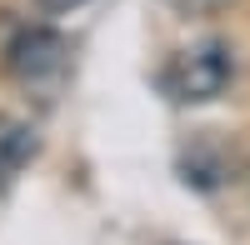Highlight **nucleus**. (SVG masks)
I'll use <instances>...</instances> for the list:
<instances>
[{
	"label": "nucleus",
	"instance_id": "nucleus-1",
	"mask_svg": "<svg viewBox=\"0 0 250 245\" xmlns=\"http://www.w3.org/2000/svg\"><path fill=\"white\" fill-rule=\"evenodd\" d=\"M235 80V55L220 40H200L185 45L180 55H170V65L160 70V90L175 105H205V100L225 95V85Z\"/></svg>",
	"mask_w": 250,
	"mask_h": 245
},
{
	"label": "nucleus",
	"instance_id": "nucleus-2",
	"mask_svg": "<svg viewBox=\"0 0 250 245\" xmlns=\"http://www.w3.org/2000/svg\"><path fill=\"white\" fill-rule=\"evenodd\" d=\"M65 65H70V45H65L60 30L30 25V30H20L10 45H5V70H10L15 85H25V90L55 85V80L65 75Z\"/></svg>",
	"mask_w": 250,
	"mask_h": 245
},
{
	"label": "nucleus",
	"instance_id": "nucleus-3",
	"mask_svg": "<svg viewBox=\"0 0 250 245\" xmlns=\"http://www.w3.org/2000/svg\"><path fill=\"white\" fill-rule=\"evenodd\" d=\"M165 5H175L180 15H215L225 0H165Z\"/></svg>",
	"mask_w": 250,
	"mask_h": 245
},
{
	"label": "nucleus",
	"instance_id": "nucleus-4",
	"mask_svg": "<svg viewBox=\"0 0 250 245\" xmlns=\"http://www.w3.org/2000/svg\"><path fill=\"white\" fill-rule=\"evenodd\" d=\"M40 10H50V15H70V10H80L85 0H35Z\"/></svg>",
	"mask_w": 250,
	"mask_h": 245
},
{
	"label": "nucleus",
	"instance_id": "nucleus-5",
	"mask_svg": "<svg viewBox=\"0 0 250 245\" xmlns=\"http://www.w3.org/2000/svg\"><path fill=\"white\" fill-rule=\"evenodd\" d=\"M0 185H5V175H0Z\"/></svg>",
	"mask_w": 250,
	"mask_h": 245
}]
</instances>
